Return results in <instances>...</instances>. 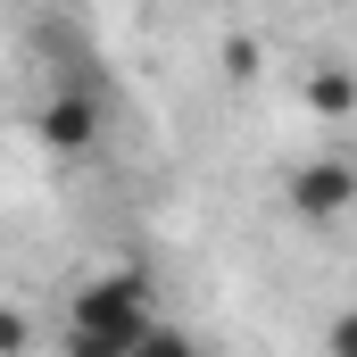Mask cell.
I'll list each match as a JSON object with an SVG mask.
<instances>
[{
    "label": "cell",
    "mask_w": 357,
    "mask_h": 357,
    "mask_svg": "<svg viewBox=\"0 0 357 357\" xmlns=\"http://www.w3.org/2000/svg\"><path fill=\"white\" fill-rule=\"evenodd\" d=\"M282 199H291V216L316 225V233L341 225V216L357 208V158H349V150H316V158H299L291 183H282Z\"/></svg>",
    "instance_id": "obj_2"
},
{
    "label": "cell",
    "mask_w": 357,
    "mask_h": 357,
    "mask_svg": "<svg viewBox=\"0 0 357 357\" xmlns=\"http://www.w3.org/2000/svg\"><path fill=\"white\" fill-rule=\"evenodd\" d=\"M324 357H357V307L333 316V333H324Z\"/></svg>",
    "instance_id": "obj_7"
},
{
    "label": "cell",
    "mask_w": 357,
    "mask_h": 357,
    "mask_svg": "<svg viewBox=\"0 0 357 357\" xmlns=\"http://www.w3.org/2000/svg\"><path fill=\"white\" fill-rule=\"evenodd\" d=\"M100 91H84V84H67L50 108H42V150H59V158H84L91 142H100Z\"/></svg>",
    "instance_id": "obj_3"
},
{
    "label": "cell",
    "mask_w": 357,
    "mask_h": 357,
    "mask_svg": "<svg viewBox=\"0 0 357 357\" xmlns=\"http://www.w3.org/2000/svg\"><path fill=\"white\" fill-rule=\"evenodd\" d=\"M307 108L316 116H357V84L341 67H324V75H307Z\"/></svg>",
    "instance_id": "obj_4"
},
{
    "label": "cell",
    "mask_w": 357,
    "mask_h": 357,
    "mask_svg": "<svg viewBox=\"0 0 357 357\" xmlns=\"http://www.w3.org/2000/svg\"><path fill=\"white\" fill-rule=\"evenodd\" d=\"M25 349H33V324L17 299H0V357H25Z\"/></svg>",
    "instance_id": "obj_5"
},
{
    "label": "cell",
    "mask_w": 357,
    "mask_h": 357,
    "mask_svg": "<svg viewBox=\"0 0 357 357\" xmlns=\"http://www.w3.org/2000/svg\"><path fill=\"white\" fill-rule=\"evenodd\" d=\"M158 333V307H150V282L133 266L84 274L75 299H67V357H133Z\"/></svg>",
    "instance_id": "obj_1"
},
{
    "label": "cell",
    "mask_w": 357,
    "mask_h": 357,
    "mask_svg": "<svg viewBox=\"0 0 357 357\" xmlns=\"http://www.w3.org/2000/svg\"><path fill=\"white\" fill-rule=\"evenodd\" d=\"M133 357H199V341H191V333H175V324H158V333H150Z\"/></svg>",
    "instance_id": "obj_6"
}]
</instances>
